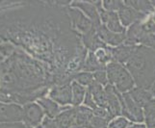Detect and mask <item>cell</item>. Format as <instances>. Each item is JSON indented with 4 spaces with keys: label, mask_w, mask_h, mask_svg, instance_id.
Segmentation results:
<instances>
[{
    "label": "cell",
    "mask_w": 155,
    "mask_h": 128,
    "mask_svg": "<svg viewBox=\"0 0 155 128\" xmlns=\"http://www.w3.org/2000/svg\"><path fill=\"white\" fill-rule=\"evenodd\" d=\"M124 66L134 79L136 87L150 90L155 83V49L137 45Z\"/></svg>",
    "instance_id": "cell-1"
},
{
    "label": "cell",
    "mask_w": 155,
    "mask_h": 128,
    "mask_svg": "<svg viewBox=\"0 0 155 128\" xmlns=\"http://www.w3.org/2000/svg\"><path fill=\"white\" fill-rule=\"evenodd\" d=\"M124 44L143 45L155 49V22L150 17L128 27Z\"/></svg>",
    "instance_id": "cell-2"
},
{
    "label": "cell",
    "mask_w": 155,
    "mask_h": 128,
    "mask_svg": "<svg viewBox=\"0 0 155 128\" xmlns=\"http://www.w3.org/2000/svg\"><path fill=\"white\" fill-rule=\"evenodd\" d=\"M105 71L107 72L109 84L119 93L125 94L136 87L134 79L124 65L112 61L106 66Z\"/></svg>",
    "instance_id": "cell-3"
},
{
    "label": "cell",
    "mask_w": 155,
    "mask_h": 128,
    "mask_svg": "<svg viewBox=\"0 0 155 128\" xmlns=\"http://www.w3.org/2000/svg\"><path fill=\"white\" fill-rule=\"evenodd\" d=\"M67 11H68L69 19H71L73 30L75 31L78 35H80V37L88 34L89 32L94 29L92 21H91L79 9L73 8L69 5V6L67 7Z\"/></svg>",
    "instance_id": "cell-4"
},
{
    "label": "cell",
    "mask_w": 155,
    "mask_h": 128,
    "mask_svg": "<svg viewBox=\"0 0 155 128\" xmlns=\"http://www.w3.org/2000/svg\"><path fill=\"white\" fill-rule=\"evenodd\" d=\"M94 4L99 11L100 19L102 25H104L109 31L114 32V33H117V34L126 33V28L124 27V25L121 24L117 13L109 12V11L104 10L102 7V1H94Z\"/></svg>",
    "instance_id": "cell-5"
},
{
    "label": "cell",
    "mask_w": 155,
    "mask_h": 128,
    "mask_svg": "<svg viewBox=\"0 0 155 128\" xmlns=\"http://www.w3.org/2000/svg\"><path fill=\"white\" fill-rule=\"evenodd\" d=\"M71 6L73 8L79 9L86 17L92 21L94 27L97 29L101 24L100 15L97 7L95 6L94 1H71Z\"/></svg>",
    "instance_id": "cell-6"
},
{
    "label": "cell",
    "mask_w": 155,
    "mask_h": 128,
    "mask_svg": "<svg viewBox=\"0 0 155 128\" xmlns=\"http://www.w3.org/2000/svg\"><path fill=\"white\" fill-rule=\"evenodd\" d=\"M117 15H119L121 24L125 28L130 27L134 23L140 22V21H143V19H146L147 18V15L138 12V11H136L130 6H128L125 3L117 11Z\"/></svg>",
    "instance_id": "cell-7"
},
{
    "label": "cell",
    "mask_w": 155,
    "mask_h": 128,
    "mask_svg": "<svg viewBox=\"0 0 155 128\" xmlns=\"http://www.w3.org/2000/svg\"><path fill=\"white\" fill-rule=\"evenodd\" d=\"M44 118V110L39 104H26L23 109V120L28 128L37 127Z\"/></svg>",
    "instance_id": "cell-8"
},
{
    "label": "cell",
    "mask_w": 155,
    "mask_h": 128,
    "mask_svg": "<svg viewBox=\"0 0 155 128\" xmlns=\"http://www.w3.org/2000/svg\"><path fill=\"white\" fill-rule=\"evenodd\" d=\"M49 98L64 107L71 106L72 100L71 83L63 86H54L49 93Z\"/></svg>",
    "instance_id": "cell-9"
},
{
    "label": "cell",
    "mask_w": 155,
    "mask_h": 128,
    "mask_svg": "<svg viewBox=\"0 0 155 128\" xmlns=\"http://www.w3.org/2000/svg\"><path fill=\"white\" fill-rule=\"evenodd\" d=\"M95 30H97V33L99 37V39L108 46L117 47L120 44H124L125 41L126 33H124V34L114 33V32L109 31L102 24L98 26Z\"/></svg>",
    "instance_id": "cell-10"
},
{
    "label": "cell",
    "mask_w": 155,
    "mask_h": 128,
    "mask_svg": "<svg viewBox=\"0 0 155 128\" xmlns=\"http://www.w3.org/2000/svg\"><path fill=\"white\" fill-rule=\"evenodd\" d=\"M23 119V110L15 104L0 103V122L19 121Z\"/></svg>",
    "instance_id": "cell-11"
},
{
    "label": "cell",
    "mask_w": 155,
    "mask_h": 128,
    "mask_svg": "<svg viewBox=\"0 0 155 128\" xmlns=\"http://www.w3.org/2000/svg\"><path fill=\"white\" fill-rule=\"evenodd\" d=\"M136 46L137 45H127L124 44L117 47H111L112 61L125 65L134 53Z\"/></svg>",
    "instance_id": "cell-12"
},
{
    "label": "cell",
    "mask_w": 155,
    "mask_h": 128,
    "mask_svg": "<svg viewBox=\"0 0 155 128\" xmlns=\"http://www.w3.org/2000/svg\"><path fill=\"white\" fill-rule=\"evenodd\" d=\"M75 107L68 106L54 119L59 128H72L75 124Z\"/></svg>",
    "instance_id": "cell-13"
},
{
    "label": "cell",
    "mask_w": 155,
    "mask_h": 128,
    "mask_svg": "<svg viewBox=\"0 0 155 128\" xmlns=\"http://www.w3.org/2000/svg\"><path fill=\"white\" fill-rule=\"evenodd\" d=\"M81 41H82L83 45L85 46V48L88 51H92V52H94L97 49L100 48V47L108 46L99 39L95 28L93 29L91 32H89L88 34L81 36Z\"/></svg>",
    "instance_id": "cell-14"
},
{
    "label": "cell",
    "mask_w": 155,
    "mask_h": 128,
    "mask_svg": "<svg viewBox=\"0 0 155 128\" xmlns=\"http://www.w3.org/2000/svg\"><path fill=\"white\" fill-rule=\"evenodd\" d=\"M129 94L132 98L135 100V102L139 106H141L143 109L148 102H150L153 98H155L150 90L140 87H134L129 92Z\"/></svg>",
    "instance_id": "cell-15"
},
{
    "label": "cell",
    "mask_w": 155,
    "mask_h": 128,
    "mask_svg": "<svg viewBox=\"0 0 155 128\" xmlns=\"http://www.w3.org/2000/svg\"><path fill=\"white\" fill-rule=\"evenodd\" d=\"M39 105L42 108V110L45 111V113L46 114L47 118L54 120L56 117L61 113L64 110L59 106L58 103H56L54 100H52L51 98H47V97H41L39 98Z\"/></svg>",
    "instance_id": "cell-16"
},
{
    "label": "cell",
    "mask_w": 155,
    "mask_h": 128,
    "mask_svg": "<svg viewBox=\"0 0 155 128\" xmlns=\"http://www.w3.org/2000/svg\"><path fill=\"white\" fill-rule=\"evenodd\" d=\"M87 90L93 95V97L97 106L107 109V97H106L105 89L102 85L94 81L93 84L87 88Z\"/></svg>",
    "instance_id": "cell-17"
},
{
    "label": "cell",
    "mask_w": 155,
    "mask_h": 128,
    "mask_svg": "<svg viewBox=\"0 0 155 128\" xmlns=\"http://www.w3.org/2000/svg\"><path fill=\"white\" fill-rule=\"evenodd\" d=\"M75 109H76V113H75V124H74V126L86 127L94 117L93 110L83 104L78 106V107H75Z\"/></svg>",
    "instance_id": "cell-18"
},
{
    "label": "cell",
    "mask_w": 155,
    "mask_h": 128,
    "mask_svg": "<svg viewBox=\"0 0 155 128\" xmlns=\"http://www.w3.org/2000/svg\"><path fill=\"white\" fill-rule=\"evenodd\" d=\"M71 94H72V100H71L72 107H78V106L82 105L84 102L85 97H86L87 94V88L80 85L76 81H72Z\"/></svg>",
    "instance_id": "cell-19"
},
{
    "label": "cell",
    "mask_w": 155,
    "mask_h": 128,
    "mask_svg": "<svg viewBox=\"0 0 155 128\" xmlns=\"http://www.w3.org/2000/svg\"><path fill=\"white\" fill-rule=\"evenodd\" d=\"M124 3L128 6L132 7L133 9H135L138 12L147 15V17L151 15L155 12V9L151 1H146V0H133V1H131V0H126Z\"/></svg>",
    "instance_id": "cell-20"
},
{
    "label": "cell",
    "mask_w": 155,
    "mask_h": 128,
    "mask_svg": "<svg viewBox=\"0 0 155 128\" xmlns=\"http://www.w3.org/2000/svg\"><path fill=\"white\" fill-rule=\"evenodd\" d=\"M105 68L106 67L99 63V61L97 59V57H95L94 53L92 51H88V55L86 57V60H85L84 67L82 71H88V72L94 73L98 71H103Z\"/></svg>",
    "instance_id": "cell-21"
},
{
    "label": "cell",
    "mask_w": 155,
    "mask_h": 128,
    "mask_svg": "<svg viewBox=\"0 0 155 128\" xmlns=\"http://www.w3.org/2000/svg\"><path fill=\"white\" fill-rule=\"evenodd\" d=\"M143 115L147 128H155V98L143 107Z\"/></svg>",
    "instance_id": "cell-22"
},
{
    "label": "cell",
    "mask_w": 155,
    "mask_h": 128,
    "mask_svg": "<svg viewBox=\"0 0 155 128\" xmlns=\"http://www.w3.org/2000/svg\"><path fill=\"white\" fill-rule=\"evenodd\" d=\"M73 81H76L80 85H82V86L88 88L94 81V73L88 72V71H80L74 75Z\"/></svg>",
    "instance_id": "cell-23"
},
{
    "label": "cell",
    "mask_w": 155,
    "mask_h": 128,
    "mask_svg": "<svg viewBox=\"0 0 155 128\" xmlns=\"http://www.w3.org/2000/svg\"><path fill=\"white\" fill-rule=\"evenodd\" d=\"M133 124V122L127 120L122 116L117 117L109 122L108 128H129Z\"/></svg>",
    "instance_id": "cell-24"
},
{
    "label": "cell",
    "mask_w": 155,
    "mask_h": 128,
    "mask_svg": "<svg viewBox=\"0 0 155 128\" xmlns=\"http://www.w3.org/2000/svg\"><path fill=\"white\" fill-rule=\"evenodd\" d=\"M124 4V1L120 0H103L102 1V7L104 10L109 11V12H116L120 9V7Z\"/></svg>",
    "instance_id": "cell-25"
},
{
    "label": "cell",
    "mask_w": 155,
    "mask_h": 128,
    "mask_svg": "<svg viewBox=\"0 0 155 128\" xmlns=\"http://www.w3.org/2000/svg\"><path fill=\"white\" fill-rule=\"evenodd\" d=\"M111 120H105L102 118H98V117L94 116L92 120L90 121V123L86 126L87 128H108L109 122Z\"/></svg>",
    "instance_id": "cell-26"
},
{
    "label": "cell",
    "mask_w": 155,
    "mask_h": 128,
    "mask_svg": "<svg viewBox=\"0 0 155 128\" xmlns=\"http://www.w3.org/2000/svg\"><path fill=\"white\" fill-rule=\"evenodd\" d=\"M94 82L102 85L103 87H105L106 85L109 84L108 77H107V72L105 69L94 72Z\"/></svg>",
    "instance_id": "cell-27"
},
{
    "label": "cell",
    "mask_w": 155,
    "mask_h": 128,
    "mask_svg": "<svg viewBox=\"0 0 155 128\" xmlns=\"http://www.w3.org/2000/svg\"><path fill=\"white\" fill-rule=\"evenodd\" d=\"M83 105L87 106V107H89L90 109H92L93 111L97 107V103H95L93 95L88 92V90H87V94H86V97H85Z\"/></svg>",
    "instance_id": "cell-28"
},
{
    "label": "cell",
    "mask_w": 155,
    "mask_h": 128,
    "mask_svg": "<svg viewBox=\"0 0 155 128\" xmlns=\"http://www.w3.org/2000/svg\"><path fill=\"white\" fill-rule=\"evenodd\" d=\"M42 128H59V126L56 123L55 120L49 119L46 117L44 120V122H42Z\"/></svg>",
    "instance_id": "cell-29"
},
{
    "label": "cell",
    "mask_w": 155,
    "mask_h": 128,
    "mask_svg": "<svg viewBox=\"0 0 155 128\" xmlns=\"http://www.w3.org/2000/svg\"><path fill=\"white\" fill-rule=\"evenodd\" d=\"M13 49H14L13 46L10 45V44H7L0 45V51H1L4 55H10L11 51H12Z\"/></svg>",
    "instance_id": "cell-30"
},
{
    "label": "cell",
    "mask_w": 155,
    "mask_h": 128,
    "mask_svg": "<svg viewBox=\"0 0 155 128\" xmlns=\"http://www.w3.org/2000/svg\"><path fill=\"white\" fill-rule=\"evenodd\" d=\"M129 128H147L145 123H133Z\"/></svg>",
    "instance_id": "cell-31"
},
{
    "label": "cell",
    "mask_w": 155,
    "mask_h": 128,
    "mask_svg": "<svg viewBox=\"0 0 155 128\" xmlns=\"http://www.w3.org/2000/svg\"><path fill=\"white\" fill-rule=\"evenodd\" d=\"M0 128H26L22 124H18V125H11V126H0Z\"/></svg>",
    "instance_id": "cell-32"
},
{
    "label": "cell",
    "mask_w": 155,
    "mask_h": 128,
    "mask_svg": "<svg viewBox=\"0 0 155 128\" xmlns=\"http://www.w3.org/2000/svg\"><path fill=\"white\" fill-rule=\"evenodd\" d=\"M72 128H87V127H78V126H73Z\"/></svg>",
    "instance_id": "cell-33"
},
{
    "label": "cell",
    "mask_w": 155,
    "mask_h": 128,
    "mask_svg": "<svg viewBox=\"0 0 155 128\" xmlns=\"http://www.w3.org/2000/svg\"><path fill=\"white\" fill-rule=\"evenodd\" d=\"M0 2H1V1H0Z\"/></svg>",
    "instance_id": "cell-34"
}]
</instances>
